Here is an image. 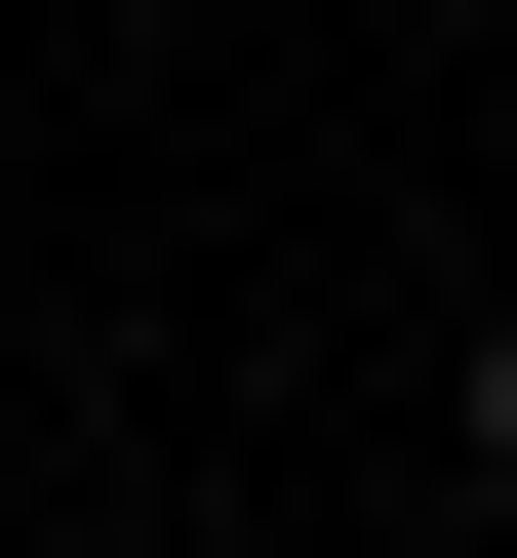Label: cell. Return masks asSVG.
Listing matches in <instances>:
<instances>
[{"label": "cell", "instance_id": "obj_1", "mask_svg": "<svg viewBox=\"0 0 517 558\" xmlns=\"http://www.w3.org/2000/svg\"><path fill=\"white\" fill-rule=\"evenodd\" d=\"M478 478H517V319H478Z\"/></svg>", "mask_w": 517, "mask_h": 558}]
</instances>
